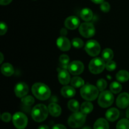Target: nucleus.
Returning a JSON list of instances; mask_svg holds the SVG:
<instances>
[{
  "label": "nucleus",
  "mask_w": 129,
  "mask_h": 129,
  "mask_svg": "<svg viewBox=\"0 0 129 129\" xmlns=\"http://www.w3.org/2000/svg\"><path fill=\"white\" fill-rule=\"evenodd\" d=\"M49 112L53 117H59L61 114V108L55 103H52L48 107Z\"/></svg>",
  "instance_id": "f3484780"
},
{
  "label": "nucleus",
  "mask_w": 129,
  "mask_h": 129,
  "mask_svg": "<svg viewBox=\"0 0 129 129\" xmlns=\"http://www.w3.org/2000/svg\"><path fill=\"white\" fill-rule=\"evenodd\" d=\"M67 34H68V31H67L66 29H65V28H62L61 29V30H60V34H61L62 36L66 35Z\"/></svg>",
  "instance_id": "58836bf2"
},
{
  "label": "nucleus",
  "mask_w": 129,
  "mask_h": 129,
  "mask_svg": "<svg viewBox=\"0 0 129 129\" xmlns=\"http://www.w3.org/2000/svg\"><path fill=\"white\" fill-rule=\"evenodd\" d=\"M38 129H49V127L45 125H40Z\"/></svg>",
  "instance_id": "a19ab883"
},
{
  "label": "nucleus",
  "mask_w": 129,
  "mask_h": 129,
  "mask_svg": "<svg viewBox=\"0 0 129 129\" xmlns=\"http://www.w3.org/2000/svg\"><path fill=\"white\" fill-rule=\"evenodd\" d=\"M7 30L8 26L4 22H1V23H0V35H5L7 31Z\"/></svg>",
  "instance_id": "f704fd0d"
},
{
  "label": "nucleus",
  "mask_w": 129,
  "mask_h": 129,
  "mask_svg": "<svg viewBox=\"0 0 129 129\" xmlns=\"http://www.w3.org/2000/svg\"><path fill=\"white\" fill-rule=\"evenodd\" d=\"M57 45L62 51H68L71 49V42L64 36L60 37L57 40Z\"/></svg>",
  "instance_id": "ddd939ff"
},
{
  "label": "nucleus",
  "mask_w": 129,
  "mask_h": 129,
  "mask_svg": "<svg viewBox=\"0 0 129 129\" xmlns=\"http://www.w3.org/2000/svg\"><path fill=\"white\" fill-rule=\"evenodd\" d=\"M81 96L87 101H94L99 94V89L92 84H87L83 86L80 90Z\"/></svg>",
  "instance_id": "7ed1b4c3"
},
{
  "label": "nucleus",
  "mask_w": 129,
  "mask_h": 129,
  "mask_svg": "<svg viewBox=\"0 0 129 129\" xmlns=\"http://www.w3.org/2000/svg\"><path fill=\"white\" fill-rule=\"evenodd\" d=\"M80 21L77 16H71L66 19L64 21V25L69 30H75L79 26Z\"/></svg>",
  "instance_id": "f8f14e48"
},
{
  "label": "nucleus",
  "mask_w": 129,
  "mask_h": 129,
  "mask_svg": "<svg viewBox=\"0 0 129 129\" xmlns=\"http://www.w3.org/2000/svg\"><path fill=\"white\" fill-rule=\"evenodd\" d=\"M52 129H66V127L62 124H57L52 127Z\"/></svg>",
  "instance_id": "e433bc0d"
},
{
  "label": "nucleus",
  "mask_w": 129,
  "mask_h": 129,
  "mask_svg": "<svg viewBox=\"0 0 129 129\" xmlns=\"http://www.w3.org/2000/svg\"><path fill=\"white\" fill-rule=\"evenodd\" d=\"M13 123L17 129L25 128L28 123L27 117L22 112H17L13 116Z\"/></svg>",
  "instance_id": "0eeeda50"
},
{
  "label": "nucleus",
  "mask_w": 129,
  "mask_h": 129,
  "mask_svg": "<svg viewBox=\"0 0 129 129\" xmlns=\"http://www.w3.org/2000/svg\"><path fill=\"white\" fill-rule=\"evenodd\" d=\"M105 60L100 57H96L92 59L89 64V71L94 74H100L106 68Z\"/></svg>",
  "instance_id": "423d86ee"
},
{
  "label": "nucleus",
  "mask_w": 129,
  "mask_h": 129,
  "mask_svg": "<svg viewBox=\"0 0 129 129\" xmlns=\"http://www.w3.org/2000/svg\"><path fill=\"white\" fill-rule=\"evenodd\" d=\"M96 86L99 91H103L107 86V83L104 79H100L96 83Z\"/></svg>",
  "instance_id": "2f4dec72"
},
{
  "label": "nucleus",
  "mask_w": 129,
  "mask_h": 129,
  "mask_svg": "<svg viewBox=\"0 0 129 129\" xmlns=\"http://www.w3.org/2000/svg\"><path fill=\"white\" fill-rule=\"evenodd\" d=\"M100 9L102 11L105 13H107L110 11V5L108 3V2H106V1H104V2L102 3L100 5Z\"/></svg>",
  "instance_id": "72a5a7b5"
},
{
  "label": "nucleus",
  "mask_w": 129,
  "mask_h": 129,
  "mask_svg": "<svg viewBox=\"0 0 129 129\" xmlns=\"http://www.w3.org/2000/svg\"><path fill=\"white\" fill-rule=\"evenodd\" d=\"M116 78L121 83H125L129 79V73L125 70H121L116 74Z\"/></svg>",
  "instance_id": "4be33fe9"
},
{
  "label": "nucleus",
  "mask_w": 129,
  "mask_h": 129,
  "mask_svg": "<svg viewBox=\"0 0 129 129\" xmlns=\"http://www.w3.org/2000/svg\"><path fill=\"white\" fill-rule=\"evenodd\" d=\"M84 64L79 60H74L69 63L68 71L73 75H79L84 71Z\"/></svg>",
  "instance_id": "9d476101"
},
{
  "label": "nucleus",
  "mask_w": 129,
  "mask_h": 129,
  "mask_svg": "<svg viewBox=\"0 0 129 129\" xmlns=\"http://www.w3.org/2000/svg\"><path fill=\"white\" fill-rule=\"evenodd\" d=\"M69 72H68L66 69H61L59 71V74H58V79L60 82V84L63 85H66L69 83L71 81L70 74Z\"/></svg>",
  "instance_id": "2eb2a0df"
},
{
  "label": "nucleus",
  "mask_w": 129,
  "mask_h": 129,
  "mask_svg": "<svg viewBox=\"0 0 129 129\" xmlns=\"http://www.w3.org/2000/svg\"><path fill=\"white\" fill-rule=\"evenodd\" d=\"M68 108L73 112H77L79 110V104L76 100H71L68 102Z\"/></svg>",
  "instance_id": "a878e982"
},
{
  "label": "nucleus",
  "mask_w": 129,
  "mask_h": 129,
  "mask_svg": "<svg viewBox=\"0 0 129 129\" xmlns=\"http://www.w3.org/2000/svg\"><path fill=\"white\" fill-rule=\"evenodd\" d=\"M114 96L112 92L110 91H103L98 97V105L102 108H107L113 104Z\"/></svg>",
  "instance_id": "39448f33"
},
{
  "label": "nucleus",
  "mask_w": 129,
  "mask_h": 129,
  "mask_svg": "<svg viewBox=\"0 0 129 129\" xmlns=\"http://www.w3.org/2000/svg\"><path fill=\"white\" fill-rule=\"evenodd\" d=\"M31 91L35 98L42 101L49 99L51 94L50 88L46 84L42 83H35L32 86Z\"/></svg>",
  "instance_id": "f257e3e1"
},
{
  "label": "nucleus",
  "mask_w": 129,
  "mask_h": 129,
  "mask_svg": "<svg viewBox=\"0 0 129 129\" xmlns=\"http://www.w3.org/2000/svg\"><path fill=\"white\" fill-rule=\"evenodd\" d=\"M86 122V115L81 112H74L68 119V124L73 128H79L84 124Z\"/></svg>",
  "instance_id": "20e7f679"
},
{
  "label": "nucleus",
  "mask_w": 129,
  "mask_h": 129,
  "mask_svg": "<svg viewBox=\"0 0 129 129\" xmlns=\"http://www.w3.org/2000/svg\"><path fill=\"white\" fill-rule=\"evenodd\" d=\"M102 59L105 62L112 60L113 57V52L110 49H105L102 52Z\"/></svg>",
  "instance_id": "393cba45"
},
{
  "label": "nucleus",
  "mask_w": 129,
  "mask_h": 129,
  "mask_svg": "<svg viewBox=\"0 0 129 129\" xmlns=\"http://www.w3.org/2000/svg\"><path fill=\"white\" fill-rule=\"evenodd\" d=\"M0 56H1V60H0V63H2L3 61L4 60V57H3V54L2 53H0Z\"/></svg>",
  "instance_id": "79ce46f5"
},
{
  "label": "nucleus",
  "mask_w": 129,
  "mask_h": 129,
  "mask_svg": "<svg viewBox=\"0 0 129 129\" xmlns=\"http://www.w3.org/2000/svg\"><path fill=\"white\" fill-rule=\"evenodd\" d=\"M117 105L120 108H125L129 106V94L123 93L120 94L117 99Z\"/></svg>",
  "instance_id": "4468645a"
},
{
  "label": "nucleus",
  "mask_w": 129,
  "mask_h": 129,
  "mask_svg": "<svg viewBox=\"0 0 129 129\" xmlns=\"http://www.w3.org/2000/svg\"><path fill=\"white\" fill-rule=\"evenodd\" d=\"M82 129H91V128L90 127H83V128Z\"/></svg>",
  "instance_id": "c03bdc74"
},
{
  "label": "nucleus",
  "mask_w": 129,
  "mask_h": 129,
  "mask_svg": "<svg viewBox=\"0 0 129 129\" xmlns=\"http://www.w3.org/2000/svg\"><path fill=\"white\" fill-rule=\"evenodd\" d=\"M35 102L34 97L31 96H25L21 99V103L25 106H31Z\"/></svg>",
  "instance_id": "c756f323"
},
{
  "label": "nucleus",
  "mask_w": 129,
  "mask_h": 129,
  "mask_svg": "<svg viewBox=\"0 0 129 129\" xmlns=\"http://www.w3.org/2000/svg\"><path fill=\"white\" fill-rule=\"evenodd\" d=\"M49 113L48 108L45 105L38 104L33 108L31 115L34 121L41 122L47 118Z\"/></svg>",
  "instance_id": "f03ea898"
},
{
  "label": "nucleus",
  "mask_w": 129,
  "mask_h": 129,
  "mask_svg": "<svg viewBox=\"0 0 129 129\" xmlns=\"http://www.w3.org/2000/svg\"><path fill=\"white\" fill-rule=\"evenodd\" d=\"M120 115L118 110L115 108H112L108 109L105 113L106 118L110 122H114L117 120Z\"/></svg>",
  "instance_id": "dca6fc26"
},
{
  "label": "nucleus",
  "mask_w": 129,
  "mask_h": 129,
  "mask_svg": "<svg viewBox=\"0 0 129 129\" xmlns=\"http://www.w3.org/2000/svg\"><path fill=\"white\" fill-rule=\"evenodd\" d=\"M59 61L64 69H66V68L68 69V66L69 64V57L68 55H66V54L61 55L59 57Z\"/></svg>",
  "instance_id": "cd10ccee"
},
{
  "label": "nucleus",
  "mask_w": 129,
  "mask_h": 129,
  "mask_svg": "<svg viewBox=\"0 0 129 129\" xmlns=\"http://www.w3.org/2000/svg\"><path fill=\"white\" fill-rule=\"evenodd\" d=\"M12 1V0H0V4L1 5H8Z\"/></svg>",
  "instance_id": "4c0bfd02"
},
{
  "label": "nucleus",
  "mask_w": 129,
  "mask_h": 129,
  "mask_svg": "<svg viewBox=\"0 0 129 129\" xmlns=\"http://www.w3.org/2000/svg\"><path fill=\"white\" fill-rule=\"evenodd\" d=\"M117 68V64L113 60H110V61L107 62L106 64V69L109 71H113Z\"/></svg>",
  "instance_id": "473e14b6"
},
{
  "label": "nucleus",
  "mask_w": 129,
  "mask_h": 129,
  "mask_svg": "<svg viewBox=\"0 0 129 129\" xmlns=\"http://www.w3.org/2000/svg\"><path fill=\"white\" fill-rule=\"evenodd\" d=\"M93 105L91 102H84V103L81 105V111L82 113L85 114L86 115L89 114V113H90L91 112L93 111Z\"/></svg>",
  "instance_id": "5701e85b"
},
{
  "label": "nucleus",
  "mask_w": 129,
  "mask_h": 129,
  "mask_svg": "<svg viewBox=\"0 0 129 129\" xmlns=\"http://www.w3.org/2000/svg\"><path fill=\"white\" fill-rule=\"evenodd\" d=\"M117 129H129V120L123 118L117 124Z\"/></svg>",
  "instance_id": "c85d7f7f"
},
{
  "label": "nucleus",
  "mask_w": 129,
  "mask_h": 129,
  "mask_svg": "<svg viewBox=\"0 0 129 129\" xmlns=\"http://www.w3.org/2000/svg\"><path fill=\"white\" fill-rule=\"evenodd\" d=\"M79 31L81 35L85 38H91L95 34V28L91 23L85 22L81 24L79 27Z\"/></svg>",
  "instance_id": "1a4fd4ad"
},
{
  "label": "nucleus",
  "mask_w": 129,
  "mask_h": 129,
  "mask_svg": "<svg viewBox=\"0 0 129 129\" xmlns=\"http://www.w3.org/2000/svg\"><path fill=\"white\" fill-rule=\"evenodd\" d=\"M126 116L128 118H129V107L127 108V111H126Z\"/></svg>",
  "instance_id": "37998d69"
},
{
  "label": "nucleus",
  "mask_w": 129,
  "mask_h": 129,
  "mask_svg": "<svg viewBox=\"0 0 129 129\" xmlns=\"http://www.w3.org/2000/svg\"><path fill=\"white\" fill-rule=\"evenodd\" d=\"M85 50L87 54L92 57L97 56L100 54L101 47L99 43L94 40H88L85 45Z\"/></svg>",
  "instance_id": "6e6552de"
},
{
  "label": "nucleus",
  "mask_w": 129,
  "mask_h": 129,
  "mask_svg": "<svg viewBox=\"0 0 129 129\" xmlns=\"http://www.w3.org/2000/svg\"><path fill=\"white\" fill-rule=\"evenodd\" d=\"M110 91L112 93H115V94H117V93H119L121 91L122 89V86L119 83L115 81L111 83L110 86Z\"/></svg>",
  "instance_id": "bb28decb"
},
{
  "label": "nucleus",
  "mask_w": 129,
  "mask_h": 129,
  "mask_svg": "<svg viewBox=\"0 0 129 129\" xmlns=\"http://www.w3.org/2000/svg\"><path fill=\"white\" fill-rule=\"evenodd\" d=\"M61 94L65 98H71L76 94V90L73 86H65L61 89Z\"/></svg>",
  "instance_id": "a211bd4d"
},
{
  "label": "nucleus",
  "mask_w": 129,
  "mask_h": 129,
  "mask_svg": "<svg viewBox=\"0 0 129 129\" xmlns=\"http://www.w3.org/2000/svg\"><path fill=\"white\" fill-rule=\"evenodd\" d=\"M29 91L28 86L25 83H17L15 87V93L16 96L18 98H23L26 96Z\"/></svg>",
  "instance_id": "9b49d317"
},
{
  "label": "nucleus",
  "mask_w": 129,
  "mask_h": 129,
  "mask_svg": "<svg viewBox=\"0 0 129 129\" xmlns=\"http://www.w3.org/2000/svg\"><path fill=\"white\" fill-rule=\"evenodd\" d=\"M1 120L5 122H9L11 119V115L9 113H4L1 115Z\"/></svg>",
  "instance_id": "c9c22d12"
},
{
  "label": "nucleus",
  "mask_w": 129,
  "mask_h": 129,
  "mask_svg": "<svg viewBox=\"0 0 129 129\" xmlns=\"http://www.w3.org/2000/svg\"><path fill=\"white\" fill-rule=\"evenodd\" d=\"M72 45L74 46V47L76 48V49H80L83 47L84 42L79 38H74L72 40Z\"/></svg>",
  "instance_id": "7c9ffc66"
},
{
  "label": "nucleus",
  "mask_w": 129,
  "mask_h": 129,
  "mask_svg": "<svg viewBox=\"0 0 129 129\" xmlns=\"http://www.w3.org/2000/svg\"><path fill=\"white\" fill-rule=\"evenodd\" d=\"M71 84L72 86L74 88H80L83 87L84 85V81L80 77L76 76L74 77L73 79L71 80Z\"/></svg>",
  "instance_id": "b1692460"
},
{
  "label": "nucleus",
  "mask_w": 129,
  "mask_h": 129,
  "mask_svg": "<svg viewBox=\"0 0 129 129\" xmlns=\"http://www.w3.org/2000/svg\"><path fill=\"white\" fill-rule=\"evenodd\" d=\"M2 74L5 76H11L15 73V70L11 64L9 63H5L1 68Z\"/></svg>",
  "instance_id": "6ab92c4d"
},
{
  "label": "nucleus",
  "mask_w": 129,
  "mask_h": 129,
  "mask_svg": "<svg viewBox=\"0 0 129 129\" xmlns=\"http://www.w3.org/2000/svg\"><path fill=\"white\" fill-rule=\"evenodd\" d=\"M91 1L95 4H102V3L104 2L105 0H91Z\"/></svg>",
  "instance_id": "ea45409f"
},
{
  "label": "nucleus",
  "mask_w": 129,
  "mask_h": 129,
  "mask_svg": "<svg viewBox=\"0 0 129 129\" xmlns=\"http://www.w3.org/2000/svg\"><path fill=\"white\" fill-rule=\"evenodd\" d=\"M80 16L84 21H89L92 20L93 17V14L91 10L88 8H83L80 12Z\"/></svg>",
  "instance_id": "aec40b11"
},
{
  "label": "nucleus",
  "mask_w": 129,
  "mask_h": 129,
  "mask_svg": "<svg viewBox=\"0 0 129 129\" xmlns=\"http://www.w3.org/2000/svg\"><path fill=\"white\" fill-rule=\"evenodd\" d=\"M94 129H109L108 122L105 118H99L94 123Z\"/></svg>",
  "instance_id": "412c9836"
}]
</instances>
